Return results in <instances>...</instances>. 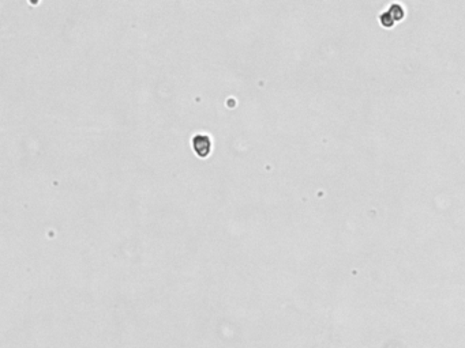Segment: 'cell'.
<instances>
[{"label": "cell", "instance_id": "6da1fadb", "mask_svg": "<svg viewBox=\"0 0 465 348\" xmlns=\"http://www.w3.org/2000/svg\"><path fill=\"white\" fill-rule=\"evenodd\" d=\"M192 146H194V150H195V153L199 155V157H206L210 153V147H212V144H210V139L207 138L206 135H196L194 140H192Z\"/></svg>", "mask_w": 465, "mask_h": 348}, {"label": "cell", "instance_id": "7a4b0ae2", "mask_svg": "<svg viewBox=\"0 0 465 348\" xmlns=\"http://www.w3.org/2000/svg\"><path fill=\"white\" fill-rule=\"evenodd\" d=\"M404 15V11L401 8V5L397 4H393L389 11H386L385 14H382L381 16V22H382V25L385 26H392L393 23L398 19H401Z\"/></svg>", "mask_w": 465, "mask_h": 348}]
</instances>
